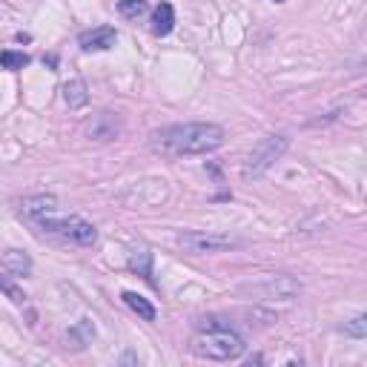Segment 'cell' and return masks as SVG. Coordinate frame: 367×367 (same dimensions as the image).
Returning <instances> with one entry per match:
<instances>
[{
    "mask_svg": "<svg viewBox=\"0 0 367 367\" xmlns=\"http://www.w3.org/2000/svg\"><path fill=\"white\" fill-rule=\"evenodd\" d=\"M153 150L167 158H184V155H204L224 143V126L209 121H187L161 126L153 132Z\"/></svg>",
    "mask_w": 367,
    "mask_h": 367,
    "instance_id": "1",
    "label": "cell"
},
{
    "mask_svg": "<svg viewBox=\"0 0 367 367\" xmlns=\"http://www.w3.org/2000/svg\"><path fill=\"white\" fill-rule=\"evenodd\" d=\"M244 350H247L244 339L227 324H218L215 319H204L201 330L190 339V353L207 361H233L244 356Z\"/></svg>",
    "mask_w": 367,
    "mask_h": 367,
    "instance_id": "2",
    "label": "cell"
},
{
    "mask_svg": "<svg viewBox=\"0 0 367 367\" xmlns=\"http://www.w3.org/2000/svg\"><path fill=\"white\" fill-rule=\"evenodd\" d=\"M38 227L60 241H69V244H81V247H92L98 241V230L87 221L81 215H46L38 221Z\"/></svg>",
    "mask_w": 367,
    "mask_h": 367,
    "instance_id": "3",
    "label": "cell"
},
{
    "mask_svg": "<svg viewBox=\"0 0 367 367\" xmlns=\"http://www.w3.org/2000/svg\"><path fill=\"white\" fill-rule=\"evenodd\" d=\"M287 146H290V138H287V135H267V138H261V141L253 146V153L247 155L244 167H241V178H244V181L261 178V175L287 153Z\"/></svg>",
    "mask_w": 367,
    "mask_h": 367,
    "instance_id": "4",
    "label": "cell"
},
{
    "mask_svg": "<svg viewBox=\"0 0 367 367\" xmlns=\"http://www.w3.org/2000/svg\"><path fill=\"white\" fill-rule=\"evenodd\" d=\"M178 244L187 253H221L236 247V239L221 236V233H204V230H187L178 236Z\"/></svg>",
    "mask_w": 367,
    "mask_h": 367,
    "instance_id": "5",
    "label": "cell"
},
{
    "mask_svg": "<svg viewBox=\"0 0 367 367\" xmlns=\"http://www.w3.org/2000/svg\"><path fill=\"white\" fill-rule=\"evenodd\" d=\"M115 40H118V32L112 26H95L78 35V46L84 52H106L115 46Z\"/></svg>",
    "mask_w": 367,
    "mask_h": 367,
    "instance_id": "6",
    "label": "cell"
},
{
    "mask_svg": "<svg viewBox=\"0 0 367 367\" xmlns=\"http://www.w3.org/2000/svg\"><path fill=\"white\" fill-rule=\"evenodd\" d=\"M21 212L29 218V221H40L46 215H55L57 212V198L55 195H32V198H23L21 204Z\"/></svg>",
    "mask_w": 367,
    "mask_h": 367,
    "instance_id": "7",
    "label": "cell"
},
{
    "mask_svg": "<svg viewBox=\"0 0 367 367\" xmlns=\"http://www.w3.org/2000/svg\"><path fill=\"white\" fill-rule=\"evenodd\" d=\"M63 101L69 109H81L89 104V92H87V84L81 78H72L63 84Z\"/></svg>",
    "mask_w": 367,
    "mask_h": 367,
    "instance_id": "8",
    "label": "cell"
},
{
    "mask_svg": "<svg viewBox=\"0 0 367 367\" xmlns=\"http://www.w3.org/2000/svg\"><path fill=\"white\" fill-rule=\"evenodd\" d=\"M172 29H175V12H172V6L170 4H158L155 12H153V35L167 38Z\"/></svg>",
    "mask_w": 367,
    "mask_h": 367,
    "instance_id": "9",
    "label": "cell"
},
{
    "mask_svg": "<svg viewBox=\"0 0 367 367\" xmlns=\"http://www.w3.org/2000/svg\"><path fill=\"white\" fill-rule=\"evenodd\" d=\"M121 299H124V305H126V307H129L132 313H138V316H141L143 322H155V307H153L150 302H146L143 296H138V292L126 290Z\"/></svg>",
    "mask_w": 367,
    "mask_h": 367,
    "instance_id": "10",
    "label": "cell"
},
{
    "mask_svg": "<svg viewBox=\"0 0 367 367\" xmlns=\"http://www.w3.org/2000/svg\"><path fill=\"white\" fill-rule=\"evenodd\" d=\"M115 135H118V121L112 118V112H101L98 121L89 126V138H95V141H109Z\"/></svg>",
    "mask_w": 367,
    "mask_h": 367,
    "instance_id": "11",
    "label": "cell"
},
{
    "mask_svg": "<svg viewBox=\"0 0 367 367\" xmlns=\"http://www.w3.org/2000/svg\"><path fill=\"white\" fill-rule=\"evenodd\" d=\"M129 267L138 275H143L146 281H153V253L150 250H135L132 258H129Z\"/></svg>",
    "mask_w": 367,
    "mask_h": 367,
    "instance_id": "12",
    "label": "cell"
},
{
    "mask_svg": "<svg viewBox=\"0 0 367 367\" xmlns=\"http://www.w3.org/2000/svg\"><path fill=\"white\" fill-rule=\"evenodd\" d=\"M0 292H4V296L9 302H15V305H26V292L15 284V278L9 273H0Z\"/></svg>",
    "mask_w": 367,
    "mask_h": 367,
    "instance_id": "13",
    "label": "cell"
},
{
    "mask_svg": "<svg viewBox=\"0 0 367 367\" xmlns=\"http://www.w3.org/2000/svg\"><path fill=\"white\" fill-rule=\"evenodd\" d=\"M6 267L15 273V275H29L32 273V258L18 253V250H9L6 253Z\"/></svg>",
    "mask_w": 367,
    "mask_h": 367,
    "instance_id": "14",
    "label": "cell"
},
{
    "mask_svg": "<svg viewBox=\"0 0 367 367\" xmlns=\"http://www.w3.org/2000/svg\"><path fill=\"white\" fill-rule=\"evenodd\" d=\"M118 12H121L124 18H141V15L150 12V4H146V0H121Z\"/></svg>",
    "mask_w": 367,
    "mask_h": 367,
    "instance_id": "15",
    "label": "cell"
},
{
    "mask_svg": "<svg viewBox=\"0 0 367 367\" xmlns=\"http://www.w3.org/2000/svg\"><path fill=\"white\" fill-rule=\"evenodd\" d=\"M0 66L4 69H23V66H29V55L6 49V52H0Z\"/></svg>",
    "mask_w": 367,
    "mask_h": 367,
    "instance_id": "16",
    "label": "cell"
},
{
    "mask_svg": "<svg viewBox=\"0 0 367 367\" xmlns=\"http://www.w3.org/2000/svg\"><path fill=\"white\" fill-rule=\"evenodd\" d=\"M344 333L353 336V339H364V336H367V319H364V316H356L353 322L344 324Z\"/></svg>",
    "mask_w": 367,
    "mask_h": 367,
    "instance_id": "17",
    "label": "cell"
},
{
    "mask_svg": "<svg viewBox=\"0 0 367 367\" xmlns=\"http://www.w3.org/2000/svg\"><path fill=\"white\" fill-rule=\"evenodd\" d=\"M275 4H284V0H275Z\"/></svg>",
    "mask_w": 367,
    "mask_h": 367,
    "instance_id": "18",
    "label": "cell"
}]
</instances>
